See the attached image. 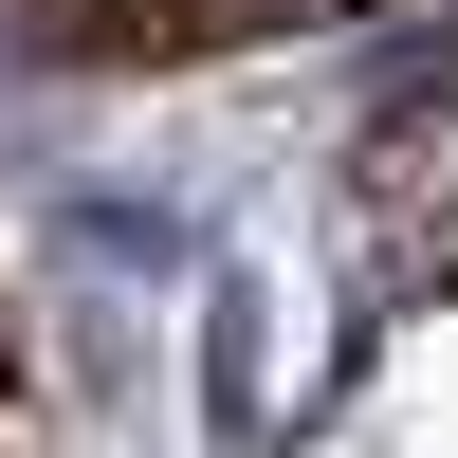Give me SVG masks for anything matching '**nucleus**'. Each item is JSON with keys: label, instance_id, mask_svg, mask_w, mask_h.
Masks as SVG:
<instances>
[{"label": "nucleus", "instance_id": "f03ea898", "mask_svg": "<svg viewBox=\"0 0 458 458\" xmlns=\"http://www.w3.org/2000/svg\"><path fill=\"white\" fill-rule=\"evenodd\" d=\"M293 19H330V0H183V37H293Z\"/></svg>", "mask_w": 458, "mask_h": 458}, {"label": "nucleus", "instance_id": "f257e3e1", "mask_svg": "<svg viewBox=\"0 0 458 458\" xmlns=\"http://www.w3.org/2000/svg\"><path fill=\"white\" fill-rule=\"evenodd\" d=\"M0 37H37V55H147V37H183V0H0Z\"/></svg>", "mask_w": 458, "mask_h": 458}, {"label": "nucleus", "instance_id": "20e7f679", "mask_svg": "<svg viewBox=\"0 0 458 458\" xmlns=\"http://www.w3.org/2000/svg\"><path fill=\"white\" fill-rule=\"evenodd\" d=\"M0 458H19V422H0Z\"/></svg>", "mask_w": 458, "mask_h": 458}, {"label": "nucleus", "instance_id": "7ed1b4c3", "mask_svg": "<svg viewBox=\"0 0 458 458\" xmlns=\"http://www.w3.org/2000/svg\"><path fill=\"white\" fill-rule=\"evenodd\" d=\"M0 386H19V312H0Z\"/></svg>", "mask_w": 458, "mask_h": 458}]
</instances>
